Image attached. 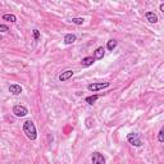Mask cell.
Instances as JSON below:
<instances>
[{
  "label": "cell",
  "instance_id": "obj_1",
  "mask_svg": "<svg viewBox=\"0 0 164 164\" xmlns=\"http://www.w3.org/2000/svg\"><path fill=\"white\" fill-rule=\"evenodd\" d=\"M23 132H25V135L30 138V140H36L37 137V132H36V127L33 124L32 120H26L25 123H23Z\"/></svg>",
  "mask_w": 164,
  "mask_h": 164
},
{
  "label": "cell",
  "instance_id": "obj_2",
  "mask_svg": "<svg viewBox=\"0 0 164 164\" xmlns=\"http://www.w3.org/2000/svg\"><path fill=\"white\" fill-rule=\"evenodd\" d=\"M127 141H128L131 145H133V146H141L142 145V141H141V137H140L138 133H128L127 135Z\"/></svg>",
  "mask_w": 164,
  "mask_h": 164
},
{
  "label": "cell",
  "instance_id": "obj_3",
  "mask_svg": "<svg viewBox=\"0 0 164 164\" xmlns=\"http://www.w3.org/2000/svg\"><path fill=\"white\" fill-rule=\"evenodd\" d=\"M13 113H14L16 117H25V115L28 114V110H27V108L23 106V105H14L13 106Z\"/></svg>",
  "mask_w": 164,
  "mask_h": 164
},
{
  "label": "cell",
  "instance_id": "obj_4",
  "mask_svg": "<svg viewBox=\"0 0 164 164\" xmlns=\"http://www.w3.org/2000/svg\"><path fill=\"white\" fill-rule=\"evenodd\" d=\"M91 160H92V164H105V158L99 151H94L91 155Z\"/></svg>",
  "mask_w": 164,
  "mask_h": 164
},
{
  "label": "cell",
  "instance_id": "obj_5",
  "mask_svg": "<svg viewBox=\"0 0 164 164\" xmlns=\"http://www.w3.org/2000/svg\"><path fill=\"white\" fill-rule=\"evenodd\" d=\"M109 87V82H100V83H90L87 89L90 91H99V90H103V89H106Z\"/></svg>",
  "mask_w": 164,
  "mask_h": 164
},
{
  "label": "cell",
  "instance_id": "obj_6",
  "mask_svg": "<svg viewBox=\"0 0 164 164\" xmlns=\"http://www.w3.org/2000/svg\"><path fill=\"white\" fill-rule=\"evenodd\" d=\"M72 76H73V71L67 69V71L62 72V73L59 75V81H60V82H65V81H68Z\"/></svg>",
  "mask_w": 164,
  "mask_h": 164
},
{
  "label": "cell",
  "instance_id": "obj_7",
  "mask_svg": "<svg viewBox=\"0 0 164 164\" xmlns=\"http://www.w3.org/2000/svg\"><path fill=\"white\" fill-rule=\"evenodd\" d=\"M104 54H105V50H104V47L103 46H99V47H96V50L94 51V59H103L104 58Z\"/></svg>",
  "mask_w": 164,
  "mask_h": 164
},
{
  "label": "cell",
  "instance_id": "obj_8",
  "mask_svg": "<svg viewBox=\"0 0 164 164\" xmlns=\"http://www.w3.org/2000/svg\"><path fill=\"white\" fill-rule=\"evenodd\" d=\"M9 92L13 94V95H19L22 92V87L21 85H17V83H13L9 86Z\"/></svg>",
  "mask_w": 164,
  "mask_h": 164
},
{
  "label": "cell",
  "instance_id": "obj_9",
  "mask_svg": "<svg viewBox=\"0 0 164 164\" xmlns=\"http://www.w3.org/2000/svg\"><path fill=\"white\" fill-rule=\"evenodd\" d=\"M145 18H146L150 23H156L158 22V16L154 13V12H146V13H145Z\"/></svg>",
  "mask_w": 164,
  "mask_h": 164
},
{
  "label": "cell",
  "instance_id": "obj_10",
  "mask_svg": "<svg viewBox=\"0 0 164 164\" xmlns=\"http://www.w3.org/2000/svg\"><path fill=\"white\" fill-rule=\"evenodd\" d=\"M76 40H77V37H76V35H73V33H68V35L64 36V44H67V45L73 44Z\"/></svg>",
  "mask_w": 164,
  "mask_h": 164
},
{
  "label": "cell",
  "instance_id": "obj_11",
  "mask_svg": "<svg viewBox=\"0 0 164 164\" xmlns=\"http://www.w3.org/2000/svg\"><path fill=\"white\" fill-rule=\"evenodd\" d=\"M94 62H95V59H94L92 57H85V58L82 59L81 64H82V67H90V65L94 64Z\"/></svg>",
  "mask_w": 164,
  "mask_h": 164
},
{
  "label": "cell",
  "instance_id": "obj_12",
  "mask_svg": "<svg viewBox=\"0 0 164 164\" xmlns=\"http://www.w3.org/2000/svg\"><path fill=\"white\" fill-rule=\"evenodd\" d=\"M99 98H100L99 95H91V96H87V98L85 99V100H86V103H87V104L92 105V104H94V103H95L96 100H99Z\"/></svg>",
  "mask_w": 164,
  "mask_h": 164
},
{
  "label": "cell",
  "instance_id": "obj_13",
  "mask_svg": "<svg viewBox=\"0 0 164 164\" xmlns=\"http://www.w3.org/2000/svg\"><path fill=\"white\" fill-rule=\"evenodd\" d=\"M115 46H117V40L112 39V40H109V41H108V44H106V47H108V50L113 51V50L115 49Z\"/></svg>",
  "mask_w": 164,
  "mask_h": 164
},
{
  "label": "cell",
  "instance_id": "obj_14",
  "mask_svg": "<svg viewBox=\"0 0 164 164\" xmlns=\"http://www.w3.org/2000/svg\"><path fill=\"white\" fill-rule=\"evenodd\" d=\"M3 19L4 21H9V22H17V17L14 14H4Z\"/></svg>",
  "mask_w": 164,
  "mask_h": 164
},
{
  "label": "cell",
  "instance_id": "obj_15",
  "mask_svg": "<svg viewBox=\"0 0 164 164\" xmlns=\"http://www.w3.org/2000/svg\"><path fill=\"white\" fill-rule=\"evenodd\" d=\"M83 22H85L83 18H72V23H73V25L82 26V25H83Z\"/></svg>",
  "mask_w": 164,
  "mask_h": 164
},
{
  "label": "cell",
  "instance_id": "obj_16",
  "mask_svg": "<svg viewBox=\"0 0 164 164\" xmlns=\"http://www.w3.org/2000/svg\"><path fill=\"white\" fill-rule=\"evenodd\" d=\"M158 140H159V142H164V130H160V131H159Z\"/></svg>",
  "mask_w": 164,
  "mask_h": 164
},
{
  "label": "cell",
  "instance_id": "obj_17",
  "mask_svg": "<svg viewBox=\"0 0 164 164\" xmlns=\"http://www.w3.org/2000/svg\"><path fill=\"white\" fill-rule=\"evenodd\" d=\"M33 39H35V40H39V39H40V32H39V30H33Z\"/></svg>",
  "mask_w": 164,
  "mask_h": 164
},
{
  "label": "cell",
  "instance_id": "obj_18",
  "mask_svg": "<svg viewBox=\"0 0 164 164\" xmlns=\"http://www.w3.org/2000/svg\"><path fill=\"white\" fill-rule=\"evenodd\" d=\"M9 30L8 26H5V25H0V32H7Z\"/></svg>",
  "mask_w": 164,
  "mask_h": 164
},
{
  "label": "cell",
  "instance_id": "obj_19",
  "mask_svg": "<svg viewBox=\"0 0 164 164\" xmlns=\"http://www.w3.org/2000/svg\"><path fill=\"white\" fill-rule=\"evenodd\" d=\"M160 10L164 13V3H162V4H160Z\"/></svg>",
  "mask_w": 164,
  "mask_h": 164
}]
</instances>
